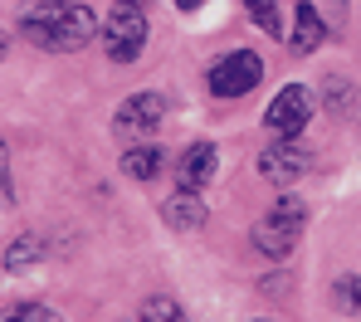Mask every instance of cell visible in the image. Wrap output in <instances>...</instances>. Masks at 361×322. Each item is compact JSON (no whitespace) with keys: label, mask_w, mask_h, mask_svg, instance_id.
<instances>
[{"label":"cell","mask_w":361,"mask_h":322,"mask_svg":"<svg viewBox=\"0 0 361 322\" xmlns=\"http://www.w3.org/2000/svg\"><path fill=\"white\" fill-rule=\"evenodd\" d=\"M322 103H327V113H352L357 108V88H352V78L347 73H327V83H322Z\"/></svg>","instance_id":"cell-14"},{"label":"cell","mask_w":361,"mask_h":322,"mask_svg":"<svg viewBox=\"0 0 361 322\" xmlns=\"http://www.w3.org/2000/svg\"><path fill=\"white\" fill-rule=\"evenodd\" d=\"M0 59H5V35H0Z\"/></svg>","instance_id":"cell-20"},{"label":"cell","mask_w":361,"mask_h":322,"mask_svg":"<svg viewBox=\"0 0 361 322\" xmlns=\"http://www.w3.org/2000/svg\"><path fill=\"white\" fill-rule=\"evenodd\" d=\"M147 15H142V5L137 0H118L113 10H108V20H103V54L113 59V64H132V59H142V49H147Z\"/></svg>","instance_id":"cell-3"},{"label":"cell","mask_w":361,"mask_h":322,"mask_svg":"<svg viewBox=\"0 0 361 322\" xmlns=\"http://www.w3.org/2000/svg\"><path fill=\"white\" fill-rule=\"evenodd\" d=\"M288 39V49L293 54H312V49H322V39H327V25H322V15L298 0V10H293V35H283Z\"/></svg>","instance_id":"cell-10"},{"label":"cell","mask_w":361,"mask_h":322,"mask_svg":"<svg viewBox=\"0 0 361 322\" xmlns=\"http://www.w3.org/2000/svg\"><path fill=\"white\" fill-rule=\"evenodd\" d=\"M259 78H264V59L254 49H235L210 68V93L215 98H244L259 88Z\"/></svg>","instance_id":"cell-6"},{"label":"cell","mask_w":361,"mask_h":322,"mask_svg":"<svg viewBox=\"0 0 361 322\" xmlns=\"http://www.w3.org/2000/svg\"><path fill=\"white\" fill-rule=\"evenodd\" d=\"M98 15L78 0H35L30 10H20V35L44 54H78L98 39Z\"/></svg>","instance_id":"cell-1"},{"label":"cell","mask_w":361,"mask_h":322,"mask_svg":"<svg viewBox=\"0 0 361 322\" xmlns=\"http://www.w3.org/2000/svg\"><path fill=\"white\" fill-rule=\"evenodd\" d=\"M0 318H5V322H15V318H35V322H49L54 313H49L44 303H10V308H5Z\"/></svg>","instance_id":"cell-17"},{"label":"cell","mask_w":361,"mask_h":322,"mask_svg":"<svg viewBox=\"0 0 361 322\" xmlns=\"http://www.w3.org/2000/svg\"><path fill=\"white\" fill-rule=\"evenodd\" d=\"M161 123H166V98L161 93H132V98H122L118 113H113V132H118L122 142H147Z\"/></svg>","instance_id":"cell-5"},{"label":"cell","mask_w":361,"mask_h":322,"mask_svg":"<svg viewBox=\"0 0 361 322\" xmlns=\"http://www.w3.org/2000/svg\"><path fill=\"white\" fill-rule=\"evenodd\" d=\"M307 123H312V93L302 83L279 88L274 103H269V113H264V128L274 132V137H302Z\"/></svg>","instance_id":"cell-7"},{"label":"cell","mask_w":361,"mask_h":322,"mask_svg":"<svg viewBox=\"0 0 361 322\" xmlns=\"http://www.w3.org/2000/svg\"><path fill=\"white\" fill-rule=\"evenodd\" d=\"M302 225H307V205H302L293 191H283L264 215H259V225L249 230V244L264 259H288L302 240Z\"/></svg>","instance_id":"cell-2"},{"label":"cell","mask_w":361,"mask_h":322,"mask_svg":"<svg viewBox=\"0 0 361 322\" xmlns=\"http://www.w3.org/2000/svg\"><path fill=\"white\" fill-rule=\"evenodd\" d=\"M254 171H259V181H269L274 191H288V186H298L302 176L312 171V151H307L302 137H279V142H269V147L259 151Z\"/></svg>","instance_id":"cell-4"},{"label":"cell","mask_w":361,"mask_h":322,"mask_svg":"<svg viewBox=\"0 0 361 322\" xmlns=\"http://www.w3.org/2000/svg\"><path fill=\"white\" fill-rule=\"evenodd\" d=\"M332 313L361 318V273H337V283H332Z\"/></svg>","instance_id":"cell-13"},{"label":"cell","mask_w":361,"mask_h":322,"mask_svg":"<svg viewBox=\"0 0 361 322\" xmlns=\"http://www.w3.org/2000/svg\"><path fill=\"white\" fill-rule=\"evenodd\" d=\"M142 318L147 322H180L185 308H180L176 298H147V303H142Z\"/></svg>","instance_id":"cell-16"},{"label":"cell","mask_w":361,"mask_h":322,"mask_svg":"<svg viewBox=\"0 0 361 322\" xmlns=\"http://www.w3.org/2000/svg\"><path fill=\"white\" fill-rule=\"evenodd\" d=\"M220 171V147L215 142H190L176 161V186L180 191H205Z\"/></svg>","instance_id":"cell-8"},{"label":"cell","mask_w":361,"mask_h":322,"mask_svg":"<svg viewBox=\"0 0 361 322\" xmlns=\"http://www.w3.org/2000/svg\"><path fill=\"white\" fill-rule=\"evenodd\" d=\"M44 259V235L39 230H25V235H15L10 244H5V273H25V268H35Z\"/></svg>","instance_id":"cell-12"},{"label":"cell","mask_w":361,"mask_h":322,"mask_svg":"<svg viewBox=\"0 0 361 322\" xmlns=\"http://www.w3.org/2000/svg\"><path fill=\"white\" fill-rule=\"evenodd\" d=\"M249 20H254L264 35H279V39H283V15H279L274 0H249Z\"/></svg>","instance_id":"cell-15"},{"label":"cell","mask_w":361,"mask_h":322,"mask_svg":"<svg viewBox=\"0 0 361 322\" xmlns=\"http://www.w3.org/2000/svg\"><path fill=\"white\" fill-rule=\"evenodd\" d=\"M161 161H166V151L147 137V142H132L127 151H122V176L127 181H152L157 171H161Z\"/></svg>","instance_id":"cell-11"},{"label":"cell","mask_w":361,"mask_h":322,"mask_svg":"<svg viewBox=\"0 0 361 322\" xmlns=\"http://www.w3.org/2000/svg\"><path fill=\"white\" fill-rule=\"evenodd\" d=\"M171 5H180V10H200V0H171Z\"/></svg>","instance_id":"cell-19"},{"label":"cell","mask_w":361,"mask_h":322,"mask_svg":"<svg viewBox=\"0 0 361 322\" xmlns=\"http://www.w3.org/2000/svg\"><path fill=\"white\" fill-rule=\"evenodd\" d=\"M0 200H5V205L15 200V181H10V147H5V137H0Z\"/></svg>","instance_id":"cell-18"},{"label":"cell","mask_w":361,"mask_h":322,"mask_svg":"<svg viewBox=\"0 0 361 322\" xmlns=\"http://www.w3.org/2000/svg\"><path fill=\"white\" fill-rule=\"evenodd\" d=\"M161 220L171 225V230H200L205 220H210V210H205V200H200V191H180L166 195V205H161Z\"/></svg>","instance_id":"cell-9"}]
</instances>
